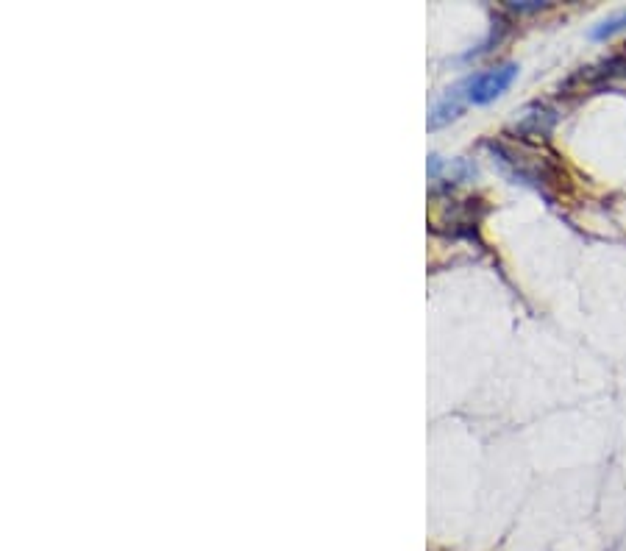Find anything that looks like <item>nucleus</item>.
Masks as SVG:
<instances>
[{
    "label": "nucleus",
    "mask_w": 626,
    "mask_h": 551,
    "mask_svg": "<svg viewBox=\"0 0 626 551\" xmlns=\"http://www.w3.org/2000/svg\"><path fill=\"white\" fill-rule=\"evenodd\" d=\"M518 78V65L515 62H507V65L499 67H487V70H479V73H471V76L460 81L454 90L446 92V98H440L429 115V129H440L446 126L448 120L462 115L465 106H487L496 98H501L504 92L510 90L512 81Z\"/></svg>",
    "instance_id": "obj_1"
},
{
    "label": "nucleus",
    "mask_w": 626,
    "mask_h": 551,
    "mask_svg": "<svg viewBox=\"0 0 626 551\" xmlns=\"http://www.w3.org/2000/svg\"><path fill=\"white\" fill-rule=\"evenodd\" d=\"M624 28H626V9H621V12L610 14L607 20H601L599 26L590 28L588 37L593 39V42H604V39H610V37H615V34H621Z\"/></svg>",
    "instance_id": "obj_2"
},
{
    "label": "nucleus",
    "mask_w": 626,
    "mask_h": 551,
    "mask_svg": "<svg viewBox=\"0 0 626 551\" xmlns=\"http://www.w3.org/2000/svg\"><path fill=\"white\" fill-rule=\"evenodd\" d=\"M546 3H510L512 12H540Z\"/></svg>",
    "instance_id": "obj_3"
}]
</instances>
